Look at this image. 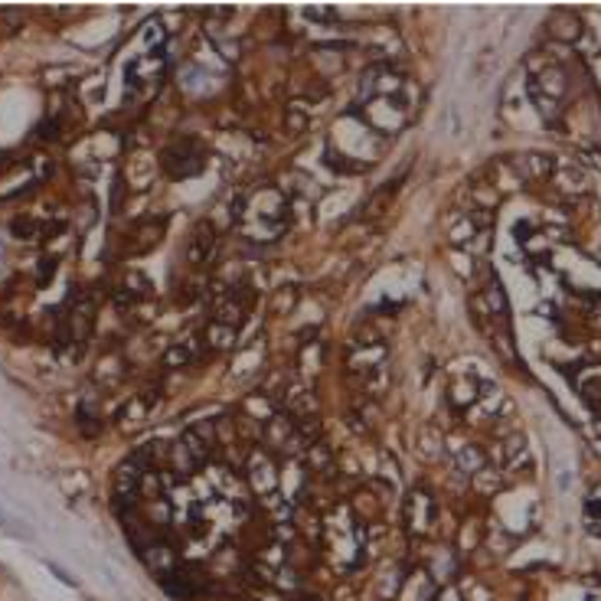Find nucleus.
<instances>
[{
    "label": "nucleus",
    "mask_w": 601,
    "mask_h": 601,
    "mask_svg": "<svg viewBox=\"0 0 601 601\" xmlns=\"http://www.w3.org/2000/svg\"><path fill=\"white\" fill-rule=\"evenodd\" d=\"M236 222L248 242H275L288 229V200L275 187H262L236 203Z\"/></svg>",
    "instance_id": "nucleus-1"
},
{
    "label": "nucleus",
    "mask_w": 601,
    "mask_h": 601,
    "mask_svg": "<svg viewBox=\"0 0 601 601\" xmlns=\"http://www.w3.org/2000/svg\"><path fill=\"white\" fill-rule=\"evenodd\" d=\"M206 164V151L200 141L193 137H180L173 144H167V151L161 154V167L170 180H187V177H196Z\"/></svg>",
    "instance_id": "nucleus-2"
},
{
    "label": "nucleus",
    "mask_w": 601,
    "mask_h": 601,
    "mask_svg": "<svg viewBox=\"0 0 601 601\" xmlns=\"http://www.w3.org/2000/svg\"><path fill=\"white\" fill-rule=\"evenodd\" d=\"M248 481H252V487L262 493L265 500H271V493H278V483H281L278 467H275V461H271L265 451L248 457Z\"/></svg>",
    "instance_id": "nucleus-3"
},
{
    "label": "nucleus",
    "mask_w": 601,
    "mask_h": 601,
    "mask_svg": "<svg viewBox=\"0 0 601 601\" xmlns=\"http://www.w3.org/2000/svg\"><path fill=\"white\" fill-rule=\"evenodd\" d=\"M216 246H219V239H216V226H212L210 219H200L193 226V232H190V239H187V258H190V265L210 262L212 252H216Z\"/></svg>",
    "instance_id": "nucleus-4"
},
{
    "label": "nucleus",
    "mask_w": 601,
    "mask_h": 601,
    "mask_svg": "<svg viewBox=\"0 0 601 601\" xmlns=\"http://www.w3.org/2000/svg\"><path fill=\"white\" fill-rule=\"evenodd\" d=\"M432 517H435V503L432 497L425 491H408V500H406V526L412 530V533H422V530H428L432 526Z\"/></svg>",
    "instance_id": "nucleus-5"
},
{
    "label": "nucleus",
    "mask_w": 601,
    "mask_h": 601,
    "mask_svg": "<svg viewBox=\"0 0 601 601\" xmlns=\"http://www.w3.org/2000/svg\"><path fill=\"white\" fill-rule=\"evenodd\" d=\"M448 399H451V406H457V408L477 406V399H481V379H474V376H457V379L451 382Z\"/></svg>",
    "instance_id": "nucleus-6"
},
{
    "label": "nucleus",
    "mask_w": 601,
    "mask_h": 601,
    "mask_svg": "<svg viewBox=\"0 0 601 601\" xmlns=\"http://www.w3.org/2000/svg\"><path fill=\"white\" fill-rule=\"evenodd\" d=\"M513 167L526 180H542L552 173V161L546 154H520V157H513Z\"/></svg>",
    "instance_id": "nucleus-7"
},
{
    "label": "nucleus",
    "mask_w": 601,
    "mask_h": 601,
    "mask_svg": "<svg viewBox=\"0 0 601 601\" xmlns=\"http://www.w3.org/2000/svg\"><path fill=\"white\" fill-rule=\"evenodd\" d=\"M203 343L206 350H219V353H226V350L236 347V327H229V324H219V321H210V327L203 331Z\"/></svg>",
    "instance_id": "nucleus-8"
},
{
    "label": "nucleus",
    "mask_w": 601,
    "mask_h": 601,
    "mask_svg": "<svg viewBox=\"0 0 601 601\" xmlns=\"http://www.w3.org/2000/svg\"><path fill=\"white\" fill-rule=\"evenodd\" d=\"M552 177H556V187L568 196H578L585 187H588V177H585L582 167H562V170H556Z\"/></svg>",
    "instance_id": "nucleus-9"
},
{
    "label": "nucleus",
    "mask_w": 601,
    "mask_h": 601,
    "mask_svg": "<svg viewBox=\"0 0 601 601\" xmlns=\"http://www.w3.org/2000/svg\"><path fill=\"white\" fill-rule=\"evenodd\" d=\"M464 474H481V471H487V457H483V451L477 448V445H467V448H461V454H457V461H454Z\"/></svg>",
    "instance_id": "nucleus-10"
},
{
    "label": "nucleus",
    "mask_w": 601,
    "mask_h": 601,
    "mask_svg": "<svg viewBox=\"0 0 601 601\" xmlns=\"http://www.w3.org/2000/svg\"><path fill=\"white\" fill-rule=\"evenodd\" d=\"M552 33H556V40L562 42H576L578 33H582V23H578L576 13H559V17H552Z\"/></svg>",
    "instance_id": "nucleus-11"
},
{
    "label": "nucleus",
    "mask_w": 601,
    "mask_h": 601,
    "mask_svg": "<svg viewBox=\"0 0 601 601\" xmlns=\"http://www.w3.org/2000/svg\"><path fill=\"white\" fill-rule=\"evenodd\" d=\"M526 95H530V102L536 105V111H539V115H542L546 121H549V125L562 115V105H559V102H552V98H546V95H542L533 82H526Z\"/></svg>",
    "instance_id": "nucleus-12"
},
{
    "label": "nucleus",
    "mask_w": 601,
    "mask_h": 601,
    "mask_svg": "<svg viewBox=\"0 0 601 601\" xmlns=\"http://www.w3.org/2000/svg\"><path fill=\"white\" fill-rule=\"evenodd\" d=\"M578 392H582V399L588 402L592 408H601V376H592V379H585L582 386H578Z\"/></svg>",
    "instance_id": "nucleus-13"
},
{
    "label": "nucleus",
    "mask_w": 601,
    "mask_h": 601,
    "mask_svg": "<svg viewBox=\"0 0 601 601\" xmlns=\"http://www.w3.org/2000/svg\"><path fill=\"white\" fill-rule=\"evenodd\" d=\"M311 467L317 471V474H321V471H331V467H333L331 451L321 448V445H314V448H311Z\"/></svg>",
    "instance_id": "nucleus-14"
},
{
    "label": "nucleus",
    "mask_w": 601,
    "mask_h": 601,
    "mask_svg": "<svg viewBox=\"0 0 601 601\" xmlns=\"http://www.w3.org/2000/svg\"><path fill=\"white\" fill-rule=\"evenodd\" d=\"M288 127H291V131H304V127H307V111L304 108H297V111L291 108L288 111Z\"/></svg>",
    "instance_id": "nucleus-15"
},
{
    "label": "nucleus",
    "mask_w": 601,
    "mask_h": 601,
    "mask_svg": "<svg viewBox=\"0 0 601 601\" xmlns=\"http://www.w3.org/2000/svg\"><path fill=\"white\" fill-rule=\"evenodd\" d=\"M572 487V471H562L559 474V491H568Z\"/></svg>",
    "instance_id": "nucleus-16"
}]
</instances>
